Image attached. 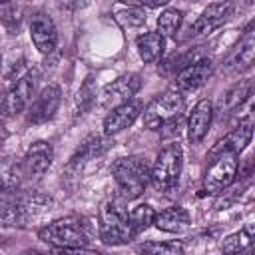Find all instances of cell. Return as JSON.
Returning <instances> with one entry per match:
<instances>
[{
  "label": "cell",
  "instance_id": "1",
  "mask_svg": "<svg viewBox=\"0 0 255 255\" xmlns=\"http://www.w3.org/2000/svg\"><path fill=\"white\" fill-rule=\"evenodd\" d=\"M38 237L44 243L54 245L56 249H80L88 247V243L94 237V229L86 217L68 215L44 225L38 231Z\"/></svg>",
  "mask_w": 255,
  "mask_h": 255
},
{
  "label": "cell",
  "instance_id": "2",
  "mask_svg": "<svg viewBox=\"0 0 255 255\" xmlns=\"http://www.w3.org/2000/svg\"><path fill=\"white\" fill-rule=\"evenodd\" d=\"M112 175H114V181L118 183L122 197L135 199L145 191L147 183L151 181V167L143 157L128 155L114 161Z\"/></svg>",
  "mask_w": 255,
  "mask_h": 255
},
{
  "label": "cell",
  "instance_id": "3",
  "mask_svg": "<svg viewBox=\"0 0 255 255\" xmlns=\"http://www.w3.org/2000/svg\"><path fill=\"white\" fill-rule=\"evenodd\" d=\"M98 233L106 245H124L135 235L131 231L129 213L116 201H104L98 213Z\"/></svg>",
  "mask_w": 255,
  "mask_h": 255
},
{
  "label": "cell",
  "instance_id": "4",
  "mask_svg": "<svg viewBox=\"0 0 255 255\" xmlns=\"http://www.w3.org/2000/svg\"><path fill=\"white\" fill-rule=\"evenodd\" d=\"M183 167V149L177 141L163 145L151 165V183L157 191H171L179 183Z\"/></svg>",
  "mask_w": 255,
  "mask_h": 255
},
{
  "label": "cell",
  "instance_id": "5",
  "mask_svg": "<svg viewBox=\"0 0 255 255\" xmlns=\"http://www.w3.org/2000/svg\"><path fill=\"white\" fill-rule=\"evenodd\" d=\"M183 112V96L177 88H167L151 104L143 110V124L151 131H159L169 120L181 116Z\"/></svg>",
  "mask_w": 255,
  "mask_h": 255
},
{
  "label": "cell",
  "instance_id": "6",
  "mask_svg": "<svg viewBox=\"0 0 255 255\" xmlns=\"http://www.w3.org/2000/svg\"><path fill=\"white\" fill-rule=\"evenodd\" d=\"M239 169V157L237 153H223L217 159L211 161L205 177H203V191L209 195H217L223 189H227Z\"/></svg>",
  "mask_w": 255,
  "mask_h": 255
},
{
  "label": "cell",
  "instance_id": "7",
  "mask_svg": "<svg viewBox=\"0 0 255 255\" xmlns=\"http://www.w3.org/2000/svg\"><path fill=\"white\" fill-rule=\"evenodd\" d=\"M40 80V72L38 70H28L26 74L18 76L14 80V84L8 88L6 96H4V118H12L16 114H20L28 102L32 100L34 92H36V84Z\"/></svg>",
  "mask_w": 255,
  "mask_h": 255
},
{
  "label": "cell",
  "instance_id": "8",
  "mask_svg": "<svg viewBox=\"0 0 255 255\" xmlns=\"http://www.w3.org/2000/svg\"><path fill=\"white\" fill-rule=\"evenodd\" d=\"M141 88V78L139 74H124L116 80H112L110 84H106L100 92L98 104L102 108H118L129 100H133V96L139 92Z\"/></svg>",
  "mask_w": 255,
  "mask_h": 255
},
{
  "label": "cell",
  "instance_id": "9",
  "mask_svg": "<svg viewBox=\"0 0 255 255\" xmlns=\"http://www.w3.org/2000/svg\"><path fill=\"white\" fill-rule=\"evenodd\" d=\"M60 104H62V90H60V86L58 84H48L36 96V100L30 104L28 116H26L28 124L38 126V124H44V122L52 120L54 114L58 112Z\"/></svg>",
  "mask_w": 255,
  "mask_h": 255
},
{
  "label": "cell",
  "instance_id": "10",
  "mask_svg": "<svg viewBox=\"0 0 255 255\" xmlns=\"http://www.w3.org/2000/svg\"><path fill=\"white\" fill-rule=\"evenodd\" d=\"M30 28V38L34 42V46L38 48L40 54H52L58 46V30L54 20L46 14V12H34L30 16L28 22Z\"/></svg>",
  "mask_w": 255,
  "mask_h": 255
},
{
  "label": "cell",
  "instance_id": "11",
  "mask_svg": "<svg viewBox=\"0 0 255 255\" xmlns=\"http://www.w3.org/2000/svg\"><path fill=\"white\" fill-rule=\"evenodd\" d=\"M52 159H54L52 145L48 141H44V139H38L26 149V153L22 157V163H20V169H22V173L26 177L38 179L50 169Z\"/></svg>",
  "mask_w": 255,
  "mask_h": 255
},
{
  "label": "cell",
  "instance_id": "12",
  "mask_svg": "<svg viewBox=\"0 0 255 255\" xmlns=\"http://www.w3.org/2000/svg\"><path fill=\"white\" fill-rule=\"evenodd\" d=\"M143 102L139 98H133L118 108H114L106 120H104V133L106 135H116L120 131H124L126 128H129L141 114H143Z\"/></svg>",
  "mask_w": 255,
  "mask_h": 255
},
{
  "label": "cell",
  "instance_id": "13",
  "mask_svg": "<svg viewBox=\"0 0 255 255\" xmlns=\"http://www.w3.org/2000/svg\"><path fill=\"white\" fill-rule=\"evenodd\" d=\"M233 12V2H215V4H209L201 16L193 22V26L189 28V36H205L209 34L211 30L219 28Z\"/></svg>",
  "mask_w": 255,
  "mask_h": 255
},
{
  "label": "cell",
  "instance_id": "14",
  "mask_svg": "<svg viewBox=\"0 0 255 255\" xmlns=\"http://www.w3.org/2000/svg\"><path fill=\"white\" fill-rule=\"evenodd\" d=\"M211 72H213V64H211V60H207V58L195 60L193 64L183 66V68L177 72L175 88H177L179 92L197 90L199 86H203V84L209 80Z\"/></svg>",
  "mask_w": 255,
  "mask_h": 255
},
{
  "label": "cell",
  "instance_id": "15",
  "mask_svg": "<svg viewBox=\"0 0 255 255\" xmlns=\"http://www.w3.org/2000/svg\"><path fill=\"white\" fill-rule=\"evenodd\" d=\"M211 120H213V104L211 100H199L189 118H187V139L191 143H199L207 131H209V126H211Z\"/></svg>",
  "mask_w": 255,
  "mask_h": 255
},
{
  "label": "cell",
  "instance_id": "16",
  "mask_svg": "<svg viewBox=\"0 0 255 255\" xmlns=\"http://www.w3.org/2000/svg\"><path fill=\"white\" fill-rule=\"evenodd\" d=\"M251 137H253V128L251 126H233V129L209 149L207 159L213 161L223 153H239L247 147Z\"/></svg>",
  "mask_w": 255,
  "mask_h": 255
},
{
  "label": "cell",
  "instance_id": "17",
  "mask_svg": "<svg viewBox=\"0 0 255 255\" xmlns=\"http://www.w3.org/2000/svg\"><path fill=\"white\" fill-rule=\"evenodd\" d=\"M189 223H191V217H189L187 209L181 205H171L155 215L153 225L165 233H181L189 227Z\"/></svg>",
  "mask_w": 255,
  "mask_h": 255
},
{
  "label": "cell",
  "instance_id": "18",
  "mask_svg": "<svg viewBox=\"0 0 255 255\" xmlns=\"http://www.w3.org/2000/svg\"><path fill=\"white\" fill-rule=\"evenodd\" d=\"M251 249H255V223L245 225L221 241V251L225 255H241Z\"/></svg>",
  "mask_w": 255,
  "mask_h": 255
},
{
  "label": "cell",
  "instance_id": "19",
  "mask_svg": "<svg viewBox=\"0 0 255 255\" xmlns=\"http://www.w3.org/2000/svg\"><path fill=\"white\" fill-rule=\"evenodd\" d=\"M255 64V36L245 38L225 60L223 68L227 72H241Z\"/></svg>",
  "mask_w": 255,
  "mask_h": 255
},
{
  "label": "cell",
  "instance_id": "20",
  "mask_svg": "<svg viewBox=\"0 0 255 255\" xmlns=\"http://www.w3.org/2000/svg\"><path fill=\"white\" fill-rule=\"evenodd\" d=\"M30 219V213L22 201V197H8L4 193L2 201V225L4 227H24Z\"/></svg>",
  "mask_w": 255,
  "mask_h": 255
},
{
  "label": "cell",
  "instance_id": "21",
  "mask_svg": "<svg viewBox=\"0 0 255 255\" xmlns=\"http://www.w3.org/2000/svg\"><path fill=\"white\" fill-rule=\"evenodd\" d=\"M135 44H137V52H139L141 60L151 64L161 58L163 48H165V38L159 32H145V34L137 36Z\"/></svg>",
  "mask_w": 255,
  "mask_h": 255
},
{
  "label": "cell",
  "instance_id": "22",
  "mask_svg": "<svg viewBox=\"0 0 255 255\" xmlns=\"http://www.w3.org/2000/svg\"><path fill=\"white\" fill-rule=\"evenodd\" d=\"M137 255H183L181 241H143L137 245Z\"/></svg>",
  "mask_w": 255,
  "mask_h": 255
},
{
  "label": "cell",
  "instance_id": "23",
  "mask_svg": "<svg viewBox=\"0 0 255 255\" xmlns=\"http://www.w3.org/2000/svg\"><path fill=\"white\" fill-rule=\"evenodd\" d=\"M106 147H108V143H106L104 137H100V135H92V137H88V139L80 145V149H78L76 155L72 157L70 165H78V163H84V161H88V159H94L96 155L104 153Z\"/></svg>",
  "mask_w": 255,
  "mask_h": 255
},
{
  "label": "cell",
  "instance_id": "24",
  "mask_svg": "<svg viewBox=\"0 0 255 255\" xmlns=\"http://www.w3.org/2000/svg\"><path fill=\"white\" fill-rule=\"evenodd\" d=\"M181 20H183L181 10L165 8V10L157 16V32H159L163 38H175L177 30H179V26H181Z\"/></svg>",
  "mask_w": 255,
  "mask_h": 255
},
{
  "label": "cell",
  "instance_id": "25",
  "mask_svg": "<svg viewBox=\"0 0 255 255\" xmlns=\"http://www.w3.org/2000/svg\"><path fill=\"white\" fill-rule=\"evenodd\" d=\"M155 215H157V213L153 211L151 205H147V203L135 205V207L129 211V223H131L133 235H137V233L145 231L149 225H153V223H155Z\"/></svg>",
  "mask_w": 255,
  "mask_h": 255
},
{
  "label": "cell",
  "instance_id": "26",
  "mask_svg": "<svg viewBox=\"0 0 255 255\" xmlns=\"http://www.w3.org/2000/svg\"><path fill=\"white\" fill-rule=\"evenodd\" d=\"M231 126H251V128H255V92L249 94L231 112Z\"/></svg>",
  "mask_w": 255,
  "mask_h": 255
},
{
  "label": "cell",
  "instance_id": "27",
  "mask_svg": "<svg viewBox=\"0 0 255 255\" xmlns=\"http://www.w3.org/2000/svg\"><path fill=\"white\" fill-rule=\"evenodd\" d=\"M18 173H22V169H20L16 163L4 159V163H2V187H4V193H12V191H16V187H18V179H20Z\"/></svg>",
  "mask_w": 255,
  "mask_h": 255
},
{
  "label": "cell",
  "instance_id": "28",
  "mask_svg": "<svg viewBox=\"0 0 255 255\" xmlns=\"http://www.w3.org/2000/svg\"><path fill=\"white\" fill-rule=\"evenodd\" d=\"M94 102H96V88H94L92 78H88L78 92V114H84Z\"/></svg>",
  "mask_w": 255,
  "mask_h": 255
},
{
  "label": "cell",
  "instance_id": "29",
  "mask_svg": "<svg viewBox=\"0 0 255 255\" xmlns=\"http://www.w3.org/2000/svg\"><path fill=\"white\" fill-rule=\"evenodd\" d=\"M20 20H22V16H20V10L16 8V4H6V6H2V24L10 30V34H14V32L18 30Z\"/></svg>",
  "mask_w": 255,
  "mask_h": 255
},
{
  "label": "cell",
  "instance_id": "30",
  "mask_svg": "<svg viewBox=\"0 0 255 255\" xmlns=\"http://www.w3.org/2000/svg\"><path fill=\"white\" fill-rule=\"evenodd\" d=\"M118 20H120V22H128L129 26H137V24H143V22H145V14H143L141 10L131 8V10H128V12H120V14H118Z\"/></svg>",
  "mask_w": 255,
  "mask_h": 255
},
{
  "label": "cell",
  "instance_id": "31",
  "mask_svg": "<svg viewBox=\"0 0 255 255\" xmlns=\"http://www.w3.org/2000/svg\"><path fill=\"white\" fill-rule=\"evenodd\" d=\"M181 126H183V114L181 116H177V118H173V120H169L159 131H161V135L163 137H167V135H177L179 133V129H181Z\"/></svg>",
  "mask_w": 255,
  "mask_h": 255
},
{
  "label": "cell",
  "instance_id": "32",
  "mask_svg": "<svg viewBox=\"0 0 255 255\" xmlns=\"http://www.w3.org/2000/svg\"><path fill=\"white\" fill-rule=\"evenodd\" d=\"M54 255H102V253L92 251L88 247H80V249H56Z\"/></svg>",
  "mask_w": 255,
  "mask_h": 255
},
{
  "label": "cell",
  "instance_id": "33",
  "mask_svg": "<svg viewBox=\"0 0 255 255\" xmlns=\"http://www.w3.org/2000/svg\"><path fill=\"white\" fill-rule=\"evenodd\" d=\"M253 32H255V18H253V20L247 24V28H245V34H253Z\"/></svg>",
  "mask_w": 255,
  "mask_h": 255
},
{
  "label": "cell",
  "instance_id": "34",
  "mask_svg": "<svg viewBox=\"0 0 255 255\" xmlns=\"http://www.w3.org/2000/svg\"><path fill=\"white\" fill-rule=\"evenodd\" d=\"M22 255H48V253H42V251H36V249H28V251H24Z\"/></svg>",
  "mask_w": 255,
  "mask_h": 255
},
{
  "label": "cell",
  "instance_id": "35",
  "mask_svg": "<svg viewBox=\"0 0 255 255\" xmlns=\"http://www.w3.org/2000/svg\"><path fill=\"white\" fill-rule=\"evenodd\" d=\"M245 255H255V249H251V251H247Z\"/></svg>",
  "mask_w": 255,
  "mask_h": 255
}]
</instances>
